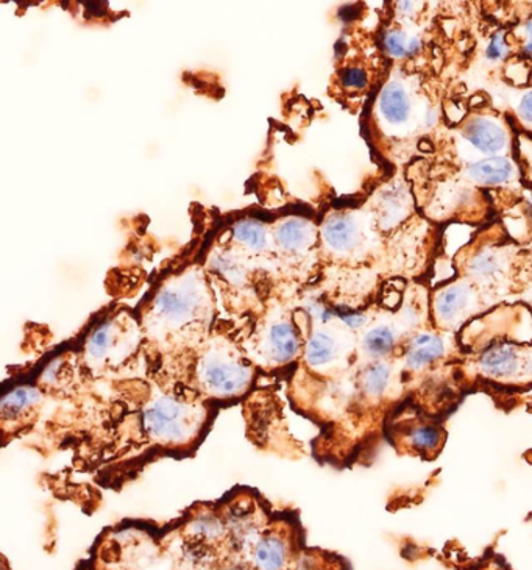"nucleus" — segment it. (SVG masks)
Instances as JSON below:
<instances>
[{
	"label": "nucleus",
	"instance_id": "2eb2a0df",
	"mask_svg": "<svg viewBox=\"0 0 532 570\" xmlns=\"http://www.w3.org/2000/svg\"><path fill=\"white\" fill-rule=\"evenodd\" d=\"M380 110L394 126H402L410 119L411 100L407 91L398 81H391L380 96Z\"/></svg>",
	"mask_w": 532,
	"mask_h": 570
},
{
	"label": "nucleus",
	"instance_id": "9b49d317",
	"mask_svg": "<svg viewBox=\"0 0 532 570\" xmlns=\"http://www.w3.org/2000/svg\"><path fill=\"white\" fill-rule=\"evenodd\" d=\"M398 328L390 322H375L367 325L358 343V360L356 364L386 362L397 358L400 347Z\"/></svg>",
	"mask_w": 532,
	"mask_h": 570
},
{
	"label": "nucleus",
	"instance_id": "4be33fe9",
	"mask_svg": "<svg viewBox=\"0 0 532 570\" xmlns=\"http://www.w3.org/2000/svg\"><path fill=\"white\" fill-rule=\"evenodd\" d=\"M526 46H524V52L532 57V21L526 24Z\"/></svg>",
	"mask_w": 532,
	"mask_h": 570
},
{
	"label": "nucleus",
	"instance_id": "0eeeda50",
	"mask_svg": "<svg viewBox=\"0 0 532 570\" xmlns=\"http://www.w3.org/2000/svg\"><path fill=\"white\" fill-rule=\"evenodd\" d=\"M250 570H294L302 561V525L275 521L259 531L246 547Z\"/></svg>",
	"mask_w": 532,
	"mask_h": 570
},
{
	"label": "nucleus",
	"instance_id": "f3484780",
	"mask_svg": "<svg viewBox=\"0 0 532 570\" xmlns=\"http://www.w3.org/2000/svg\"><path fill=\"white\" fill-rule=\"evenodd\" d=\"M467 275L473 285H492L503 275V263L493 252H483L470 262Z\"/></svg>",
	"mask_w": 532,
	"mask_h": 570
},
{
	"label": "nucleus",
	"instance_id": "412c9836",
	"mask_svg": "<svg viewBox=\"0 0 532 570\" xmlns=\"http://www.w3.org/2000/svg\"><path fill=\"white\" fill-rule=\"evenodd\" d=\"M520 116L524 121L532 122V91L523 97L522 104H520Z\"/></svg>",
	"mask_w": 532,
	"mask_h": 570
},
{
	"label": "nucleus",
	"instance_id": "39448f33",
	"mask_svg": "<svg viewBox=\"0 0 532 570\" xmlns=\"http://www.w3.org/2000/svg\"><path fill=\"white\" fill-rule=\"evenodd\" d=\"M248 341V358L267 371L290 366L302 358L305 347L301 324L279 305L267 309Z\"/></svg>",
	"mask_w": 532,
	"mask_h": 570
},
{
	"label": "nucleus",
	"instance_id": "393cba45",
	"mask_svg": "<svg viewBox=\"0 0 532 570\" xmlns=\"http://www.w3.org/2000/svg\"><path fill=\"white\" fill-rule=\"evenodd\" d=\"M2 570H10L9 561H7L6 557H3Z\"/></svg>",
	"mask_w": 532,
	"mask_h": 570
},
{
	"label": "nucleus",
	"instance_id": "f03ea898",
	"mask_svg": "<svg viewBox=\"0 0 532 570\" xmlns=\"http://www.w3.org/2000/svg\"><path fill=\"white\" fill-rule=\"evenodd\" d=\"M255 364L233 341L215 336L200 347L194 383L201 401L233 403L246 397L255 382Z\"/></svg>",
	"mask_w": 532,
	"mask_h": 570
},
{
	"label": "nucleus",
	"instance_id": "5701e85b",
	"mask_svg": "<svg viewBox=\"0 0 532 570\" xmlns=\"http://www.w3.org/2000/svg\"><path fill=\"white\" fill-rule=\"evenodd\" d=\"M437 115L436 111L430 110L428 115H426V126H433L434 122H436Z\"/></svg>",
	"mask_w": 532,
	"mask_h": 570
},
{
	"label": "nucleus",
	"instance_id": "f8f14e48",
	"mask_svg": "<svg viewBox=\"0 0 532 570\" xmlns=\"http://www.w3.org/2000/svg\"><path fill=\"white\" fill-rule=\"evenodd\" d=\"M230 235L235 249L248 258H269L275 255L274 234L269 225L256 219L238 220L233 225Z\"/></svg>",
	"mask_w": 532,
	"mask_h": 570
},
{
	"label": "nucleus",
	"instance_id": "6ab92c4d",
	"mask_svg": "<svg viewBox=\"0 0 532 570\" xmlns=\"http://www.w3.org/2000/svg\"><path fill=\"white\" fill-rule=\"evenodd\" d=\"M341 80L345 88L353 89V91H359V89L367 87L366 71H364V69L356 68V66L345 69V71L342 72Z\"/></svg>",
	"mask_w": 532,
	"mask_h": 570
},
{
	"label": "nucleus",
	"instance_id": "4468645a",
	"mask_svg": "<svg viewBox=\"0 0 532 570\" xmlns=\"http://www.w3.org/2000/svg\"><path fill=\"white\" fill-rule=\"evenodd\" d=\"M465 138L484 154H496L506 145V131L491 119H475L465 129Z\"/></svg>",
	"mask_w": 532,
	"mask_h": 570
},
{
	"label": "nucleus",
	"instance_id": "b1692460",
	"mask_svg": "<svg viewBox=\"0 0 532 570\" xmlns=\"http://www.w3.org/2000/svg\"><path fill=\"white\" fill-rule=\"evenodd\" d=\"M77 570H100V569H97L96 566H92L91 562H81V564L79 566V569Z\"/></svg>",
	"mask_w": 532,
	"mask_h": 570
},
{
	"label": "nucleus",
	"instance_id": "aec40b11",
	"mask_svg": "<svg viewBox=\"0 0 532 570\" xmlns=\"http://www.w3.org/2000/svg\"><path fill=\"white\" fill-rule=\"evenodd\" d=\"M508 56V46L504 42L503 33H496L489 42L487 49H485V57L491 61L503 60Z\"/></svg>",
	"mask_w": 532,
	"mask_h": 570
},
{
	"label": "nucleus",
	"instance_id": "9d476101",
	"mask_svg": "<svg viewBox=\"0 0 532 570\" xmlns=\"http://www.w3.org/2000/svg\"><path fill=\"white\" fill-rule=\"evenodd\" d=\"M274 234L275 254L289 265L308 257L317 242V232L309 219L301 216H289L278 220L272 227Z\"/></svg>",
	"mask_w": 532,
	"mask_h": 570
},
{
	"label": "nucleus",
	"instance_id": "20e7f679",
	"mask_svg": "<svg viewBox=\"0 0 532 570\" xmlns=\"http://www.w3.org/2000/svg\"><path fill=\"white\" fill-rule=\"evenodd\" d=\"M384 440L400 456L436 461L444 452L449 433L444 419L430 416L414 403L403 401L387 417Z\"/></svg>",
	"mask_w": 532,
	"mask_h": 570
},
{
	"label": "nucleus",
	"instance_id": "dca6fc26",
	"mask_svg": "<svg viewBox=\"0 0 532 570\" xmlns=\"http://www.w3.org/2000/svg\"><path fill=\"white\" fill-rule=\"evenodd\" d=\"M514 165L506 157H493L477 161L470 166L469 176L476 184L501 185L506 184L514 176Z\"/></svg>",
	"mask_w": 532,
	"mask_h": 570
},
{
	"label": "nucleus",
	"instance_id": "7ed1b4c3",
	"mask_svg": "<svg viewBox=\"0 0 532 570\" xmlns=\"http://www.w3.org/2000/svg\"><path fill=\"white\" fill-rule=\"evenodd\" d=\"M461 371L467 391L485 386L531 391L532 346L512 341H496L480 354L464 356Z\"/></svg>",
	"mask_w": 532,
	"mask_h": 570
},
{
	"label": "nucleus",
	"instance_id": "1a4fd4ad",
	"mask_svg": "<svg viewBox=\"0 0 532 570\" xmlns=\"http://www.w3.org/2000/svg\"><path fill=\"white\" fill-rule=\"evenodd\" d=\"M45 406V393L38 386L21 385L11 390L2 399V426L3 434L13 432L17 436L26 429H32L41 416Z\"/></svg>",
	"mask_w": 532,
	"mask_h": 570
},
{
	"label": "nucleus",
	"instance_id": "6e6552de",
	"mask_svg": "<svg viewBox=\"0 0 532 570\" xmlns=\"http://www.w3.org/2000/svg\"><path fill=\"white\" fill-rule=\"evenodd\" d=\"M480 294L472 282L442 286L431 298V320L439 332H456L481 309Z\"/></svg>",
	"mask_w": 532,
	"mask_h": 570
},
{
	"label": "nucleus",
	"instance_id": "f257e3e1",
	"mask_svg": "<svg viewBox=\"0 0 532 570\" xmlns=\"http://www.w3.org/2000/svg\"><path fill=\"white\" fill-rule=\"evenodd\" d=\"M213 317V296L201 269L185 271L162 283L144 313L142 327L154 341H173L185 330H207Z\"/></svg>",
	"mask_w": 532,
	"mask_h": 570
},
{
	"label": "nucleus",
	"instance_id": "a211bd4d",
	"mask_svg": "<svg viewBox=\"0 0 532 570\" xmlns=\"http://www.w3.org/2000/svg\"><path fill=\"white\" fill-rule=\"evenodd\" d=\"M384 49L394 58H411L421 52L422 41L402 30H392L384 35Z\"/></svg>",
	"mask_w": 532,
	"mask_h": 570
},
{
	"label": "nucleus",
	"instance_id": "ddd939ff",
	"mask_svg": "<svg viewBox=\"0 0 532 570\" xmlns=\"http://www.w3.org/2000/svg\"><path fill=\"white\" fill-rule=\"evenodd\" d=\"M322 239H324L326 249L333 252L334 255L347 257L359 249L363 234H361L359 224L355 217L345 215V213H336L322 225Z\"/></svg>",
	"mask_w": 532,
	"mask_h": 570
},
{
	"label": "nucleus",
	"instance_id": "423d86ee",
	"mask_svg": "<svg viewBox=\"0 0 532 570\" xmlns=\"http://www.w3.org/2000/svg\"><path fill=\"white\" fill-rule=\"evenodd\" d=\"M141 344V328L128 313H118L91 330L85 341L83 356L92 371L118 370Z\"/></svg>",
	"mask_w": 532,
	"mask_h": 570
}]
</instances>
